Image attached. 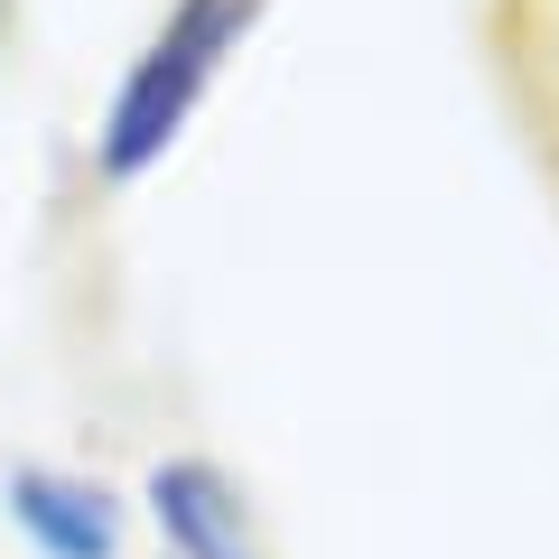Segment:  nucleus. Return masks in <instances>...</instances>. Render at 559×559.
Instances as JSON below:
<instances>
[{"instance_id": "f257e3e1", "label": "nucleus", "mask_w": 559, "mask_h": 559, "mask_svg": "<svg viewBox=\"0 0 559 559\" xmlns=\"http://www.w3.org/2000/svg\"><path fill=\"white\" fill-rule=\"evenodd\" d=\"M252 10L261 0H178V10H168V28L150 38V57H140L131 84L112 94V121H103V178H140V168L187 131L197 94L215 84L224 47L252 28Z\"/></svg>"}, {"instance_id": "f03ea898", "label": "nucleus", "mask_w": 559, "mask_h": 559, "mask_svg": "<svg viewBox=\"0 0 559 559\" xmlns=\"http://www.w3.org/2000/svg\"><path fill=\"white\" fill-rule=\"evenodd\" d=\"M150 503H159V532L178 540V559H261L252 522H242V495L205 457L159 466V476H150Z\"/></svg>"}, {"instance_id": "7ed1b4c3", "label": "nucleus", "mask_w": 559, "mask_h": 559, "mask_svg": "<svg viewBox=\"0 0 559 559\" xmlns=\"http://www.w3.org/2000/svg\"><path fill=\"white\" fill-rule=\"evenodd\" d=\"M10 513L47 540V559H112V503H103V485H84V476L28 466V476L10 485Z\"/></svg>"}]
</instances>
